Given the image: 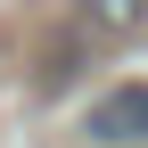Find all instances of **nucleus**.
Returning a JSON list of instances; mask_svg holds the SVG:
<instances>
[{"mask_svg": "<svg viewBox=\"0 0 148 148\" xmlns=\"http://www.w3.org/2000/svg\"><path fill=\"white\" fill-rule=\"evenodd\" d=\"M82 140L90 148H148V82H115L82 107Z\"/></svg>", "mask_w": 148, "mask_h": 148, "instance_id": "obj_1", "label": "nucleus"}, {"mask_svg": "<svg viewBox=\"0 0 148 148\" xmlns=\"http://www.w3.org/2000/svg\"><path fill=\"white\" fill-rule=\"evenodd\" d=\"M90 33H140L148 25V0H82Z\"/></svg>", "mask_w": 148, "mask_h": 148, "instance_id": "obj_2", "label": "nucleus"}]
</instances>
